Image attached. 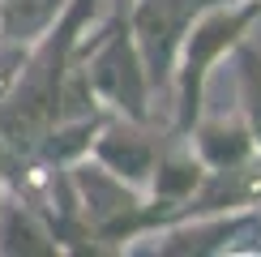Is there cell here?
<instances>
[{"instance_id": "obj_1", "label": "cell", "mask_w": 261, "mask_h": 257, "mask_svg": "<svg viewBox=\"0 0 261 257\" xmlns=\"http://www.w3.org/2000/svg\"><path fill=\"white\" fill-rule=\"evenodd\" d=\"M99 5L103 0H69L64 13L56 17V26L26 47V60H21L13 90L0 99V137L17 159H30L39 137L56 124L64 73L77 56L82 35L99 17Z\"/></svg>"}, {"instance_id": "obj_2", "label": "cell", "mask_w": 261, "mask_h": 257, "mask_svg": "<svg viewBox=\"0 0 261 257\" xmlns=\"http://www.w3.org/2000/svg\"><path fill=\"white\" fill-rule=\"evenodd\" d=\"M257 17L261 0H210L193 17L176 56V78H171V133H189L197 124L210 73L219 69L227 52H236V43L248 35Z\"/></svg>"}, {"instance_id": "obj_3", "label": "cell", "mask_w": 261, "mask_h": 257, "mask_svg": "<svg viewBox=\"0 0 261 257\" xmlns=\"http://www.w3.org/2000/svg\"><path fill=\"white\" fill-rule=\"evenodd\" d=\"M77 60H82L86 82H90L103 112L128 116V120H141V124L154 120V94H150V78L137 56V43L128 35L124 9H116V17L94 39L86 30L77 43Z\"/></svg>"}, {"instance_id": "obj_4", "label": "cell", "mask_w": 261, "mask_h": 257, "mask_svg": "<svg viewBox=\"0 0 261 257\" xmlns=\"http://www.w3.org/2000/svg\"><path fill=\"white\" fill-rule=\"evenodd\" d=\"M210 0H128L124 21H128V35L137 43V56L146 64V78H150V94H167L171 78H176V56H180V43L189 35L193 17Z\"/></svg>"}, {"instance_id": "obj_5", "label": "cell", "mask_w": 261, "mask_h": 257, "mask_svg": "<svg viewBox=\"0 0 261 257\" xmlns=\"http://www.w3.org/2000/svg\"><path fill=\"white\" fill-rule=\"evenodd\" d=\"M159 150H163V137L150 124L128 120V116H107L103 128L94 133L90 159H94V163H103L112 176L128 180L133 189H146Z\"/></svg>"}, {"instance_id": "obj_6", "label": "cell", "mask_w": 261, "mask_h": 257, "mask_svg": "<svg viewBox=\"0 0 261 257\" xmlns=\"http://www.w3.org/2000/svg\"><path fill=\"white\" fill-rule=\"evenodd\" d=\"M0 253L5 257H56L60 253L47 219L13 189H0Z\"/></svg>"}, {"instance_id": "obj_7", "label": "cell", "mask_w": 261, "mask_h": 257, "mask_svg": "<svg viewBox=\"0 0 261 257\" xmlns=\"http://www.w3.org/2000/svg\"><path fill=\"white\" fill-rule=\"evenodd\" d=\"M189 146L197 150V159L205 163V171H223V167H236L244 163V159L257 155V142L253 133H248L244 120H227V116H219V120H201L189 128Z\"/></svg>"}, {"instance_id": "obj_8", "label": "cell", "mask_w": 261, "mask_h": 257, "mask_svg": "<svg viewBox=\"0 0 261 257\" xmlns=\"http://www.w3.org/2000/svg\"><path fill=\"white\" fill-rule=\"evenodd\" d=\"M69 0H0V39L9 43H35L56 26Z\"/></svg>"}, {"instance_id": "obj_9", "label": "cell", "mask_w": 261, "mask_h": 257, "mask_svg": "<svg viewBox=\"0 0 261 257\" xmlns=\"http://www.w3.org/2000/svg\"><path fill=\"white\" fill-rule=\"evenodd\" d=\"M236 82H240L244 124H248V133H253V142L261 150V52L248 39L236 43Z\"/></svg>"}, {"instance_id": "obj_10", "label": "cell", "mask_w": 261, "mask_h": 257, "mask_svg": "<svg viewBox=\"0 0 261 257\" xmlns=\"http://www.w3.org/2000/svg\"><path fill=\"white\" fill-rule=\"evenodd\" d=\"M26 47H30V43L0 39V99L13 90V82H17V73H21V60H26Z\"/></svg>"}]
</instances>
